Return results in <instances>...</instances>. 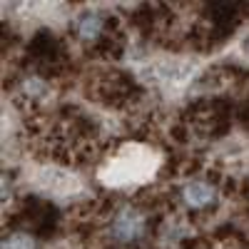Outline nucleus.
I'll use <instances>...</instances> for the list:
<instances>
[{
    "label": "nucleus",
    "mask_w": 249,
    "mask_h": 249,
    "mask_svg": "<svg viewBox=\"0 0 249 249\" xmlns=\"http://www.w3.org/2000/svg\"><path fill=\"white\" fill-rule=\"evenodd\" d=\"M110 232L120 244L137 242L144 232V217L135 210V207H122V210H117V214L112 217Z\"/></svg>",
    "instance_id": "nucleus-1"
},
{
    "label": "nucleus",
    "mask_w": 249,
    "mask_h": 249,
    "mask_svg": "<svg viewBox=\"0 0 249 249\" xmlns=\"http://www.w3.org/2000/svg\"><path fill=\"white\" fill-rule=\"evenodd\" d=\"M214 197H217L214 184L202 182V179L190 182V184H187L184 190H182V199H184V204H187V207H192V210H199V207L212 204V202H214Z\"/></svg>",
    "instance_id": "nucleus-2"
},
{
    "label": "nucleus",
    "mask_w": 249,
    "mask_h": 249,
    "mask_svg": "<svg viewBox=\"0 0 249 249\" xmlns=\"http://www.w3.org/2000/svg\"><path fill=\"white\" fill-rule=\"evenodd\" d=\"M102 28H105V20L100 18V13H82L77 18V35L85 40V43H95V40L102 35Z\"/></svg>",
    "instance_id": "nucleus-3"
},
{
    "label": "nucleus",
    "mask_w": 249,
    "mask_h": 249,
    "mask_svg": "<svg viewBox=\"0 0 249 249\" xmlns=\"http://www.w3.org/2000/svg\"><path fill=\"white\" fill-rule=\"evenodd\" d=\"M3 249H35V239L25 232H13L3 239Z\"/></svg>",
    "instance_id": "nucleus-4"
},
{
    "label": "nucleus",
    "mask_w": 249,
    "mask_h": 249,
    "mask_svg": "<svg viewBox=\"0 0 249 249\" xmlns=\"http://www.w3.org/2000/svg\"><path fill=\"white\" fill-rule=\"evenodd\" d=\"M242 50H244V53H247V55H249V35H247V37H244V40H242Z\"/></svg>",
    "instance_id": "nucleus-5"
}]
</instances>
